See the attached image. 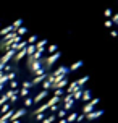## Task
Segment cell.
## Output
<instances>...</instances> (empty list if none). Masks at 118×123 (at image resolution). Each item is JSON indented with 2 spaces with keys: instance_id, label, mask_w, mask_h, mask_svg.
I'll use <instances>...</instances> for the list:
<instances>
[{
  "instance_id": "obj_1",
  "label": "cell",
  "mask_w": 118,
  "mask_h": 123,
  "mask_svg": "<svg viewBox=\"0 0 118 123\" xmlns=\"http://www.w3.org/2000/svg\"><path fill=\"white\" fill-rule=\"evenodd\" d=\"M0 123H102L79 65L23 23L2 16Z\"/></svg>"
},
{
  "instance_id": "obj_2",
  "label": "cell",
  "mask_w": 118,
  "mask_h": 123,
  "mask_svg": "<svg viewBox=\"0 0 118 123\" xmlns=\"http://www.w3.org/2000/svg\"><path fill=\"white\" fill-rule=\"evenodd\" d=\"M104 2V18L108 31L118 39V0H102Z\"/></svg>"
}]
</instances>
